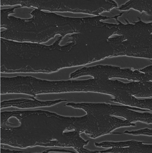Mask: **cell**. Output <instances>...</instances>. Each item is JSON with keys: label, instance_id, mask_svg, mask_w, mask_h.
<instances>
[{"label": "cell", "instance_id": "6", "mask_svg": "<svg viewBox=\"0 0 152 153\" xmlns=\"http://www.w3.org/2000/svg\"><path fill=\"white\" fill-rule=\"evenodd\" d=\"M19 7H21V6L1 10V25H2L4 22L8 19V15L9 14L15 12L13 11L14 9Z\"/></svg>", "mask_w": 152, "mask_h": 153}, {"label": "cell", "instance_id": "3", "mask_svg": "<svg viewBox=\"0 0 152 153\" xmlns=\"http://www.w3.org/2000/svg\"><path fill=\"white\" fill-rule=\"evenodd\" d=\"M61 102V100L52 101L41 102L36 100H19L5 101L2 102V106L15 105L25 106H50Z\"/></svg>", "mask_w": 152, "mask_h": 153}, {"label": "cell", "instance_id": "2", "mask_svg": "<svg viewBox=\"0 0 152 153\" xmlns=\"http://www.w3.org/2000/svg\"><path fill=\"white\" fill-rule=\"evenodd\" d=\"M140 142L138 144L129 147H112V148L105 150L100 151V153H151L152 145L144 144Z\"/></svg>", "mask_w": 152, "mask_h": 153}, {"label": "cell", "instance_id": "4", "mask_svg": "<svg viewBox=\"0 0 152 153\" xmlns=\"http://www.w3.org/2000/svg\"><path fill=\"white\" fill-rule=\"evenodd\" d=\"M53 13L64 17L73 18L92 17L94 15L83 12H76L70 11H53Z\"/></svg>", "mask_w": 152, "mask_h": 153}, {"label": "cell", "instance_id": "1", "mask_svg": "<svg viewBox=\"0 0 152 153\" xmlns=\"http://www.w3.org/2000/svg\"><path fill=\"white\" fill-rule=\"evenodd\" d=\"M81 106L88 114L89 123L97 136L110 134L111 131L120 127L135 125L127 120H122L112 116L116 114V105L81 103Z\"/></svg>", "mask_w": 152, "mask_h": 153}, {"label": "cell", "instance_id": "5", "mask_svg": "<svg viewBox=\"0 0 152 153\" xmlns=\"http://www.w3.org/2000/svg\"><path fill=\"white\" fill-rule=\"evenodd\" d=\"M123 133H126L134 135H144L151 136H152V129H150L148 128H146L143 129H141L135 131H126L124 132L121 133L118 132H111V134H116Z\"/></svg>", "mask_w": 152, "mask_h": 153}]
</instances>
